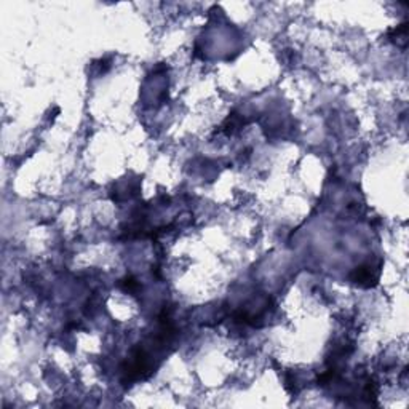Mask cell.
<instances>
[{"label": "cell", "instance_id": "7a4b0ae2", "mask_svg": "<svg viewBox=\"0 0 409 409\" xmlns=\"http://www.w3.org/2000/svg\"><path fill=\"white\" fill-rule=\"evenodd\" d=\"M119 284H120V288H122V289L130 291V292H133V291H136L137 288H139V284H137V281L133 278V276H127V278L120 280Z\"/></svg>", "mask_w": 409, "mask_h": 409}, {"label": "cell", "instance_id": "6da1fadb", "mask_svg": "<svg viewBox=\"0 0 409 409\" xmlns=\"http://www.w3.org/2000/svg\"><path fill=\"white\" fill-rule=\"evenodd\" d=\"M352 281H355L360 286H373L377 281V275H373V269L369 266H360L353 270V273L350 275Z\"/></svg>", "mask_w": 409, "mask_h": 409}]
</instances>
